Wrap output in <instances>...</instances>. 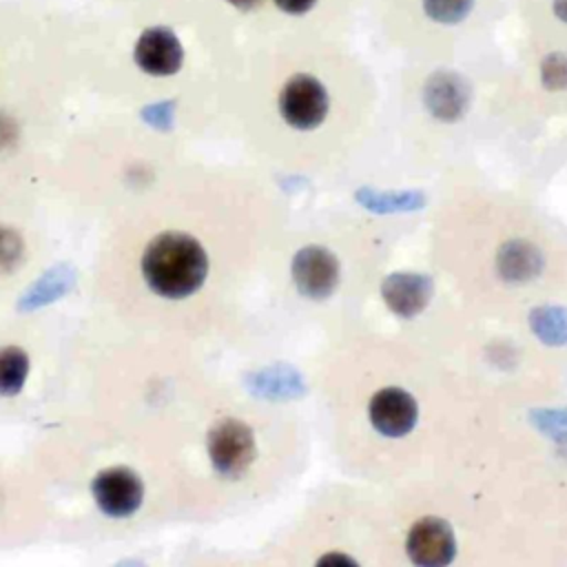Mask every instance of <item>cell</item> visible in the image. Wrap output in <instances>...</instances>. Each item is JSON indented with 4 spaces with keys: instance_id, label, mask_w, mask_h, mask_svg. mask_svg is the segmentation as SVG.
I'll return each mask as SVG.
<instances>
[{
    "instance_id": "5b68a950",
    "label": "cell",
    "mask_w": 567,
    "mask_h": 567,
    "mask_svg": "<svg viewBox=\"0 0 567 567\" xmlns=\"http://www.w3.org/2000/svg\"><path fill=\"white\" fill-rule=\"evenodd\" d=\"M292 279L310 299H326L339 281V264L334 255L321 246H306L292 259Z\"/></svg>"
},
{
    "instance_id": "ba28073f",
    "label": "cell",
    "mask_w": 567,
    "mask_h": 567,
    "mask_svg": "<svg viewBox=\"0 0 567 567\" xmlns=\"http://www.w3.org/2000/svg\"><path fill=\"white\" fill-rule=\"evenodd\" d=\"M370 421L385 436H403L416 423V403L401 388H383L370 401Z\"/></svg>"
},
{
    "instance_id": "e0dca14e",
    "label": "cell",
    "mask_w": 567,
    "mask_h": 567,
    "mask_svg": "<svg viewBox=\"0 0 567 567\" xmlns=\"http://www.w3.org/2000/svg\"><path fill=\"white\" fill-rule=\"evenodd\" d=\"M472 2L474 0H423V7L432 20L443 24H454L470 13Z\"/></svg>"
},
{
    "instance_id": "7c38bea8",
    "label": "cell",
    "mask_w": 567,
    "mask_h": 567,
    "mask_svg": "<svg viewBox=\"0 0 567 567\" xmlns=\"http://www.w3.org/2000/svg\"><path fill=\"white\" fill-rule=\"evenodd\" d=\"M248 385L255 394L266 399H290L303 394L306 390L301 377L288 365H272L259 370L248 379Z\"/></svg>"
},
{
    "instance_id": "d6986e66",
    "label": "cell",
    "mask_w": 567,
    "mask_h": 567,
    "mask_svg": "<svg viewBox=\"0 0 567 567\" xmlns=\"http://www.w3.org/2000/svg\"><path fill=\"white\" fill-rule=\"evenodd\" d=\"M543 82L547 89H565L567 86V55L551 53L545 58L543 66Z\"/></svg>"
},
{
    "instance_id": "2e32d148",
    "label": "cell",
    "mask_w": 567,
    "mask_h": 567,
    "mask_svg": "<svg viewBox=\"0 0 567 567\" xmlns=\"http://www.w3.org/2000/svg\"><path fill=\"white\" fill-rule=\"evenodd\" d=\"M29 374V357L22 348H0V394H18Z\"/></svg>"
},
{
    "instance_id": "52a82bcc",
    "label": "cell",
    "mask_w": 567,
    "mask_h": 567,
    "mask_svg": "<svg viewBox=\"0 0 567 567\" xmlns=\"http://www.w3.org/2000/svg\"><path fill=\"white\" fill-rule=\"evenodd\" d=\"M408 554L416 565H445L454 556L452 527L434 516L419 520L408 534Z\"/></svg>"
},
{
    "instance_id": "7402d4cb",
    "label": "cell",
    "mask_w": 567,
    "mask_h": 567,
    "mask_svg": "<svg viewBox=\"0 0 567 567\" xmlns=\"http://www.w3.org/2000/svg\"><path fill=\"white\" fill-rule=\"evenodd\" d=\"M554 11L563 22H567V0H554Z\"/></svg>"
},
{
    "instance_id": "3957f363",
    "label": "cell",
    "mask_w": 567,
    "mask_h": 567,
    "mask_svg": "<svg viewBox=\"0 0 567 567\" xmlns=\"http://www.w3.org/2000/svg\"><path fill=\"white\" fill-rule=\"evenodd\" d=\"M279 111L290 126L301 131L315 128L328 115V93L317 78L295 75L279 95Z\"/></svg>"
},
{
    "instance_id": "8fae6325",
    "label": "cell",
    "mask_w": 567,
    "mask_h": 567,
    "mask_svg": "<svg viewBox=\"0 0 567 567\" xmlns=\"http://www.w3.org/2000/svg\"><path fill=\"white\" fill-rule=\"evenodd\" d=\"M498 272L507 281H527L540 272L543 259L527 241H509L498 250Z\"/></svg>"
},
{
    "instance_id": "30bf717a",
    "label": "cell",
    "mask_w": 567,
    "mask_h": 567,
    "mask_svg": "<svg viewBox=\"0 0 567 567\" xmlns=\"http://www.w3.org/2000/svg\"><path fill=\"white\" fill-rule=\"evenodd\" d=\"M470 100L467 84L456 73H434L425 86V104L439 120L452 122L465 113Z\"/></svg>"
},
{
    "instance_id": "4fadbf2b",
    "label": "cell",
    "mask_w": 567,
    "mask_h": 567,
    "mask_svg": "<svg viewBox=\"0 0 567 567\" xmlns=\"http://www.w3.org/2000/svg\"><path fill=\"white\" fill-rule=\"evenodd\" d=\"M73 286V270L69 266H53L49 268L38 281L29 286V290L22 295L18 308L20 310H33L40 306H47L62 295H66Z\"/></svg>"
},
{
    "instance_id": "6da1fadb",
    "label": "cell",
    "mask_w": 567,
    "mask_h": 567,
    "mask_svg": "<svg viewBox=\"0 0 567 567\" xmlns=\"http://www.w3.org/2000/svg\"><path fill=\"white\" fill-rule=\"evenodd\" d=\"M142 272L155 292L171 299L188 297L206 279V250L190 235L164 233L146 246Z\"/></svg>"
},
{
    "instance_id": "9a60e30c",
    "label": "cell",
    "mask_w": 567,
    "mask_h": 567,
    "mask_svg": "<svg viewBox=\"0 0 567 567\" xmlns=\"http://www.w3.org/2000/svg\"><path fill=\"white\" fill-rule=\"evenodd\" d=\"M357 199L372 213H396V210H416L425 204L421 193L403 190V193H377L372 188H363L357 193Z\"/></svg>"
},
{
    "instance_id": "603a6c76",
    "label": "cell",
    "mask_w": 567,
    "mask_h": 567,
    "mask_svg": "<svg viewBox=\"0 0 567 567\" xmlns=\"http://www.w3.org/2000/svg\"><path fill=\"white\" fill-rule=\"evenodd\" d=\"M233 7H237V9H252V7H257L261 0H228Z\"/></svg>"
},
{
    "instance_id": "7a4b0ae2",
    "label": "cell",
    "mask_w": 567,
    "mask_h": 567,
    "mask_svg": "<svg viewBox=\"0 0 567 567\" xmlns=\"http://www.w3.org/2000/svg\"><path fill=\"white\" fill-rule=\"evenodd\" d=\"M208 454L215 470L224 476H239L255 458V439L246 423L224 419L208 434Z\"/></svg>"
},
{
    "instance_id": "8992f818",
    "label": "cell",
    "mask_w": 567,
    "mask_h": 567,
    "mask_svg": "<svg viewBox=\"0 0 567 567\" xmlns=\"http://www.w3.org/2000/svg\"><path fill=\"white\" fill-rule=\"evenodd\" d=\"M184 60L177 35L166 27L146 29L135 44V62L151 75H173Z\"/></svg>"
},
{
    "instance_id": "44dd1931",
    "label": "cell",
    "mask_w": 567,
    "mask_h": 567,
    "mask_svg": "<svg viewBox=\"0 0 567 567\" xmlns=\"http://www.w3.org/2000/svg\"><path fill=\"white\" fill-rule=\"evenodd\" d=\"M315 2H317V0H275V4H277L281 11L295 13V16L310 11V9L315 7Z\"/></svg>"
},
{
    "instance_id": "ac0fdd59",
    "label": "cell",
    "mask_w": 567,
    "mask_h": 567,
    "mask_svg": "<svg viewBox=\"0 0 567 567\" xmlns=\"http://www.w3.org/2000/svg\"><path fill=\"white\" fill-rule=\"evenodd\" d=\"M532 421L538 430L549 434L554 441L567 443V412L536 410V412H532Z\"/></svg>"
},
{
    "instance_id": "9c48e42d",
    "label": "cell",
    "mask_w": 567,
    "mask_h": 567,
    "mask_svg": "<svg viewBox=\"0 0 567 567\" xmlns=\"http://www.w3.org/2000/svg\"><path fill=\"white\" fill-rule=\"evenodd\" d=\"M432 288V279L425 275L396 272L381 284V295L392 312L399 317H414L427 306Z\"/></svg>"
},
{
    "instance_id": "ffe728a7",
    "label": "cell",
    "mask_w": 567,
    "mask_h": 567,
    "mask_svg": "<svg viewBox=\"0 0 567 567\" xmlns=\"http://www.w3.org/2000/svg\"><path fill=\"white\" fill-rule=\"evenodd\" d=\"M22 239L11 228H0V268L11 270L22 259Z\"/></svg>"
},
{
    "instance_id": "5bb4252c",
    "label": "cell",
    "mask_w": 567,
    "mask_h": 567,
    "mask_svg": "<svg viewBox=\"0 0 567 567\" xmlns=\"http://www.w3.org/2000/svg\"><path fill=\"white\" fill-rule=\"evenodd\" d=\"M529 326H532L534 334L549 346H558V343L567 341V310L565 308H558V306L534 308L529 315Z\"/></svg>"
},
{
    "instance_id": "277c9868",
    "label": "cell",
    "mask_w": 567,
    "mask_h": 567,
    "mask_svg": "<svg viewBox=\"0 0 567 567\" xmlns=\"http://www.w3.org/2000/svg\"><path fill=\"white\" fill-rule=\"evenodd\" d=\"M93 496L109 516H131L142 505L144 487L140 476L128 467H111L95 476Z\"/></svg>"
}]
</instances>
